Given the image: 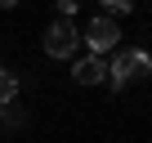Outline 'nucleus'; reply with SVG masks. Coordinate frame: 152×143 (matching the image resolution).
<instances>
[{"instance_id": "nucleus-1", "label": "nucleus", "mask_w": 152, "mask_h": 143, "mask_svg": "<svg viewBox=\"0 0 152 143\" xmlns=\"http://www.w3.org/2000/svg\"><path fill=\"white\" fill-rule=\"evenodd\" d=\"M152 72V58L143 54V49H121L112 63H107V81L116 85V90H125L130 81H143Z\"/></svg>"}, {"instance_id": "nucleus-2", "label": "nucleus", "mask_w": 152, "mask_h": 143, "mask_svg": "<svg viewBox=\"0 0 152 143\" xmlns=\"http://www.w3.org/2000/svg\"><path fill=\"white\" fill-rule=\"evenodd\" d=\"M81 45V31L72 27V18H54L45 31V54L49 58H72V49Z\"/></svg>"}, {"instance_id": "nucleus-3", "label": "nucleus", "mask_w": 152, "mask_h": 143, "mask_svg": "<svg viewBox=\"0 0 152 143\" xmlns=\"http://www.w3.org/2000/svg\"><path fill=\"white\" fill-rule=\"evenodd\" d=\"M81 40L90 45V54H94V58H103L107 49H116V40H121V27H116L112 18H94V23L81 31Z\"/></svg>"}, {"instance_id": "nucleus-4", "label": "nucleus", "mask_w": 152, "mask_h": 143, "mask_svg": "<svg viewBox=\"0 0 152 143\" xmlns=\"http://www.w3.org/2000/svg\"><path fill=\"white\" fill-rule=\"evenodd\" d=\"M72 76L81 81V85H99V81H107V63L90 54V58H81V63H76V72H72Z\"/></svg>"}, {"instance_id": "nucleus-5", "label": "nucleus", "mask_w": 152, "mask_h": 143, "mask_svg": "<svg viewBox=\"0 0 152 143\" xmlns=\"http://www.w3.org/2000/svg\"><path fill=\"white\" fill-rule=\"evenodd\" d=\"M14 94H18V76L14 72H0V107H9Z\"/></svg>"}, {"instance_id": "nucleus-6", "label": "nucleus", "mask_w": 152, "mask_h": 143, "mask_svg": "<svg viewBox=\"0 0 152 143\" xmlns=\"http://www.w3.org/2000/svg\"><path fill=\"white\" fill-rule=\"evenodd\" d=\"M76 14V0H58V18H72Z\"/></svg>"}]
</instances>
